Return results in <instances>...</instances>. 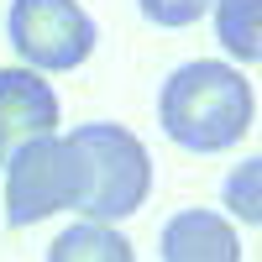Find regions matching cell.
<instances>
[{
    "label": "cell",
    "instance_id": "1",
    "mask_svg": "<svg viewBox=\"0 0 262 262\" xmlns=\"http://www.w3.org/2000/svg\"><path fill=\"white\" fill-rule=\"evenodd\" d=\"M158 121L184 152H231L252 131V84L221 58H194L163 79Z\"/></svg>",
    "mask_w": 262,
    "mask_h": 262
},
{
    "label": "cell",
    "instance_id": "2",
    "mask_svg": "<svg viewBox=\"0 0 262 262\" xmlns=\"http://www.w3.org/2000/svg\"><path fill=\"white\" fill-rule=\"evenodd\" d=\"M74 168H79V221H105L116 226L126 215H137L152 194V158L137 131H126L116 121H90L69 131Z\"/></svg>",
    "mask_w": 262,
    "mask_h": 262
},
{
    "label": "cell",
    "instance_id": "3",
    "mask_svg": "<svg viewBox=\"0 0 262 262\" xmlns=\"http://www.w3.org/2000/svg\"><path fill=\"white\" fill-rule=\"evenodd\" d=\"M6 37L32 74H69L95 53V21L79 0H11Z\"/></svg>",
    "mask_w": 262,
    "mask_h": 262
},
{
    "label": "cell",
    "instance_id": "4",
    "mask_svg": "<svg viewBox=\"0 0 262 262\" xmlns=\"http://www.w3.org/2000/svg\"><path fill=\"white\" fill-rule=\"evenodd\" d=\"M0 168H6V221L11 226L48 221L58 210H74V200H79L74 147H69V137H58V131L27 142Z\"/></svg>",
    "mask_w": 262,
    "mask_h": 262
},
{
    "label": "cell",
    "instance_id": "5",
    "mask_svg": "<svg viewBox=\"0 0 262 262\" xmlns=\"http://www.w3.org/2000/svg\"><path fill=\"white\" fill-rule=\"evenodd\" d=\"M58 131V95L32 69H0V163Z\"/></svg>",
    "mask_w": 262,
    "mask_h": 262
},
{
    "label": "cell",
    "instance_id": "6",
    "mask_svg": "<svg viewBox=\"0 0 262 262\" xmlns=\"http://www.w3.org/2000/svg\"><path fill=\"white\" fill-rule=\"evenodd\" d=\"M163 262H242V236L221 210H179L158 236Z\"/></svg>",
    "mask_w": 262,
    "mask_h": 262
},
{
    "label": "cell",
    "instance_id": "7",
    "mask_svg": "<svg viewBox=\"0 0 262 262\" xmlns=\"http://www.w3.org/2000/svg\"><path fill=\"white\" fill-rule=\"evenodd\" d=\"M48 262H137L131 242L105 221H74L53 236Z\"/></svg>",
    "mask_w": 262,
    "mask_h": 262
},
{
    "label": "cell",
    "instance_id": "8",
    "mask_svg": "<svg viewBox=\"0 0 262 262\" xmlns=\"http://www.w3.org/2000/svg\"><path fill=\"white\" fill-rule=\"evenodd\" d=\"M210 27H215V42L236 63H252L262 53V0H215Z\"/></svg>",
    "mask_w": 262,
    "mask_h": 262
},
{
    "label": "cell",
    "instance_id": "9",
    "mask_svg": "<svg viewBox=\"0 0 262 262\" xmlns=\"http://www.w3.org/2000/svg\"><path fill=\"white\" fill-rule=\"evenodd\" d=\"M257 189H262V163H242L231 173V184H226V210L236 215V221H262V200H257Z\"/></svg>",
    "mask_w": 262,
    "mask_h": 262
},
{
    "label": "cell",
    "instance_id": "10",
    "mask_svg": "<svg viewBox=\"0 0 262 262\" xmlns=\"http://www.w3.org/2000/svg\"><path fill=\"white\" fill-rule=\"evenodd\" d=\"M152 27H194L200 16H210L215 0H137Z\"/></svg>",
    "mask_w": 262,
    "mask_h": 262
}]
</instances>
